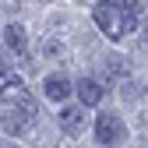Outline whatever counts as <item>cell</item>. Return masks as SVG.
I'll use <instances>...</instances> for the list:
<instances>
[{"label": "cell", "mask_w": 148, "mask_h": 148, "mask_svg": "<svg viewBox=\"0 0 148 148\" xmlns=\"http://www.w3.org/2000/svg\"><path fill=\"white\" fill-rule=\"evenodd\" d=\"M95 25L102 28V35H109V39H123V35H127L123 7H120V4H113V0H102V4L95 7Z\"/></svg>", "instance_id": "cell-1"}, {"label": "cell", "mask_w": 148, "mask_h": 148, "mask_svg": "<svg viewBox=\"0 0 148 148\" xmlns=\"http://www.w3.org/2000/svg\"><path fill=\"white\" fill-rule=\"evenodd\" d=\"M95 138H99L106 148H113V145H120V141L127 138V127H123V120H120V116L102 113V116L95 120Z\"/></svg>", "instance_id": "cell-2"}, {"label": "cell", "mask_w": 148, "mask_h": 148, "mask_svg": "<svg viewBox=\"0 0 148 148\" xmlns=\"http://www.w3.org/2000/svg\"><path fill=\"white\" fill-rule=\"evenodd\" d=\"M60 127L67 134H81L85 131V106H64L60 109Z\"/></svg>", "instance_id": "cell-3"}, {"label": "cell", "mask_w": 148, "mask_h": 148, "mask_svg": "<svg viewBox=\"0 0 148 148\" xmlns=\"http://www.w3.org/2000/svg\"><path fill=\"white\" fill-rule=\"evenodd\" d=\"M78 99H81L85 109L99 106V102H102V85H99V81H92V78H81V81H78Z\"/></svg>", "instance_id": "cell-4"}, {"label": "cell", "mask_w": 148, "mask_h": 148, "mask_svg": "<svg viewBox=\"0 0 148 148\" xmlns=\"http://www.w3.org/2000/svg\"><path fill=\"white\" fill-rule=\"evenodd\" d=\"M42 92H46L53 102H64V99L71 95V81L64 78V74H49V78L42 81Z\"/></svg>", "instance_id": "cell-5"}, {"label": "cell", "mask_w": 148, "mask_h": 148, "mask_svg": "<svg viewBox=\"0 0 148 148\" xmlns=\"http://www.w3.org/2000/svg\"><path fill=\"white\" fill-rule=\"evenodd\" d=\"M4 42H7L11 53H28V35H25L21 25H7L4 28Z\"/></svg>", "instance_id": "cell-6"}, {"label": "cell", "mask_w": 148, "mask_h": 148, "mask_svg": "<svg viewBox=\"0 0 148 148\" xmlns=\"http://www.w3.org/2000/svg\"><path fill=\"white\" fill-rule=\"evenodd\" d=\"M106 71H109V74H116V78H123V74L131 71V60H127V57H116V53H113V57L106 60Z\"/></svg>", "instance_id": "cell-7"}, {"label": "cell", "mask_w": 148, "mask_h": 148, "mask_svg": "<svg viewBox=\"0 0 148 148\" xmlns=\"http://www.w3.org/2000/svg\"><path fill=\"white\" fill-rule=\"evenodd\" d=\"M11 85H18V78H14V74H11L4 64H0V95H4V92H7Z\"/></svg>", "instance_id": "cell-8"}, {"label": "cell", "mask_w": 148, "mask_h": 148, "mask_svg": "<svg viewBox=\"0 0 148 148\" xmlns=\"http://www.w3.org/2000/svg\"><path fill=\"white\" fill-rule=\"evenodd\" d=\"M145 46H148V28H145Z\"/></svg>", "instance_id": "cell-9"}, {"label": "cell", "mask_w": 148, "mask_h": 148, "mask_svg": "<svg viewBox=\"0 0 148 148\" xmlns=\"http://www.w3.org/2000/svg\"><path fill=\"white\" fill-rule=\"evenodd\" d=\"M0 148H14V145H0Z\"/></svg>", "instance_id": "cell-10"}]
</instances>
